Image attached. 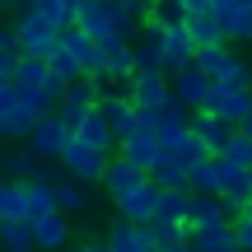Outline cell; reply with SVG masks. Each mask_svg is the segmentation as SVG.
Wrapping results in <instances>:
<instances>
[{"label": "cell", "instance_id": "obj_31", "mask_svg": "<svg viewBox=\"0 0 252 252\" xmlns=\"http://www.w3.org/2000/svg\"><path fill=\"white\" fill-rule=\"evenodd\" d=\"M187 201H191V191H163L159 187V210H154L150 224H187Z\"/></svg>", "mask_w": 252, "mask_h": 252}, {"label": "cell", "instance_id": "obj_19", "mask_svg": "<svg viewBox=\"0 0 252 252\" xmlns=\"http://www.w3.org/2000/svg\"><path fill=\"white\" fill-rule=\"evenodd\" d=\"M33 238H37V252H65L70 248V215L52 210V215L33 220Z\"/></svg>", "mask_w": 252, "mask_h": 252}, {"label": "cell", "instance_id": "obj_39", "mask_svg": "<svg viewBox=\"0 0 252 252\" xmlns=\"http://www.w3.org/2000/svg\"><path fill=\"white\" fill-rule=\"evenodd\" d=\"M154 24H163V28H182L187 24V5L182 0H154Z\"/></svg>", "mask_w": 252, "mask_h": 252}, {"label": "cell", "instance_id": "obj_11", "mask_svg": "<svg viewBox=\"0 0 252 252\" xmlns=\"http://www.w3.org/2000/svg\"><path fill=\"white\" fill-rule=\"evenodd\" d=\"M14 84L19 94H47V98H61V84H56V75H52V65L42 61V56H19V65H14Z\"/></svg>", "mask_w": 252, "mask_h": 252}, {"label": "cell", "instance_id": "obj_25", "mask_svg": "<svg viewBox=\"0 0 252 252\" xmlns=\"http://www.w3.org/2000/svg\"><path fill=\"white\" fill-rule=\"evenodd\" d=\"M145 178H150V173H145V168H135L131 159H122V154H117V159L108 163V173H103V187H108V196H122V191L140 187Z\"/></svg>", "mask_w": 252, "mask_h": 252}, {"label": "cell", "instance_id": "obj_3", "mask_svg": "<svg viewBox=\"0 0 252 252\" xmlns=\"http://www.w3.org/2000/svg\"><path fill=\"white\" fill-rule=\"evenodd\" d=\"M9 33H14V42H19V52L24 56H52L56 47H61V28L56 24H47L42 14H33L28 5H19V14H14V24H9Z\"/></svg>", "mask_w": 252, "mask_h": 252}, {"label": "cell", "instance_id": "obj_8", "mask_svg": "<svg viewBox=\"0 0 252 252\" xmlns=\"http://www.w3.org/2000/svg\"><path fill=\"white\" fill-rule=\"evenodd\" d=\"M206 112H215V117L229 122V126H243L252 117V89H248V84H215Z\"/></svg>", "mask_w": 252, "mask_h": 252}, {"label": "cell", "instance_id": "obj_21", "mask_svg": "<svg viewBox=\"0 0 252 252\" xmlns=\"http://www.w3.org/2000/svg\"><path fill=\"white\" fill-rule=\"evenodd\" d=\"M196 61V42H191V33H187V24L182 28H163V70H182V65H191Z\"/></svg>", "mask_w": 252, "mask_h": 252}, {"label": "cell", "instance_id": "obj_46", "mask_svg": "<svg viewBox=\"0 0 252 252\" xmlns=\"http://www.w3.org/2000/svg\"><path fill=\"white\" fill-rule=\"evenodd\" d=\"M19 5V0H0V14H5V9H14Z\"/></svg>", "mask_w": 252, "mask_h": 252}, {"label": "cell", "instance_id": "obj_45", "mask_svg": "<svg viewBox=\"0 0 252 252\" xmlns=\"http://www.w3.org/2000/svg\"><path fill=\"white\" fill-rule=\"evenodd\" d=\"M159 252H196V248H191V238H187V243H173V248H159Z\"/></svg>", "mask_w": 252, "mask_h": 252}, {"label": "cell", "instance_id": "obj_12", "mask_svg": "<svg viewBox=\"0 0 252 252\" xmlns=\"http://www.w3.org/2000/svg\"><path fill=\"white\" fill-rule=\"evenodd\" d=\"M61 47L70 52V61L80 65L84 80H103V47L94 42L89 33H80V28H65V33H61Z\"/></svg>", "mask_w": 252, "mask_h": 252}, {"label": "cell", "instance_id": "obj_20", "mask_svg": "<svg viewBox=\"0 0 252 252\" xmlns=\"http://www.w3.org/2000/svg\"><path fill=\"white\" fill-rule=\"evenodd\" d=\"M234 131H238V126L220 122L215 112H206V108H201V112H191V135L206 145V154H220V150L229 145V135H234Z\"/></svg>", "mask_w": 252, "mask_h": 252}, {"label": "cell", "instance_id": "obj_6", "mask_svg": "<svg viewBox=\"0 0 252 252\" xmlns=\"http://www.w3.org/2000/svg\"><path fill=\"white\" fill-rule=\"evenodd\" d=\"M98 103H103V84H98V80H75V84H65V94L56 98V117L75 131V122L89 117Z\"/></svg>", "mask_w": 252, "mask_h": 252}, {"label": "cell", "instance_id": "obj_13", "mask_svg": "<svg viewBox=\"0 0 252 252\" xmlns=\"http://www.w3.org/2000/svg\"><path fill=\"white\" fill-rule=\"evenodd\" d=\"M215 24L220 33H224V42H252V5H243V0H215Z\"/></svg>", "mask_w": 252, "mask_h": 252}, {"label": "cell", "instance_id": "obj_7", "mask_svg": "<svg viewBox=\"0 0 252 252\" xmlns=\"http://www.w3.org/2000/svg\"><path fill=\"white\" fill-rule=\"evenodd\" d=\"M108 154L103 150H94V145H80L70 135V145H65V154H61V168L70 173V178H80L84 187H94V182H103V173H108Z\"/></svg>", "mask_w": 252, "mask_h": 252}, {"label": "cell", "instance_id": "obj_1", "mask_svg": "<svg viewBox=\"0 0 252 252\" xmlns=\"http://www.w3.org/2000/svg\"><path fill=\"white\" fill-rule=\"evenodd\" d=\"M75 28L89 33L98 47H131L140 28L122 14L117 0H80V14H75Z\"/></svg>", "mask_w": 252, "mask_h": 252}, {"label": "cell", "instance_id": "obj_23", "mask_svg": "<svg viewBox=\"0 0 252 252\" xmlns=\"http://www.w3.org/2000/svg\"><path fill=\"white\" fill-rule=\"evenodd\" d=\"M70 135H75L80 145H94V150H103V154L117 145V135H112V126H108V117H103V108H94L89 117H80Z\"/></svg>", "mask_w": 252, "mask_h": 252}, {"label": "cell", "instance_id": "obj_44", "mask_svg": "<svg viewBox=\"0 0 252 252\" xmlns=\"http://www.w3.org/2000/svg\"><path fill=\"white\" fill-rule=\"evenodd\" d=\"M182 5H187V14H210L215 0H182Z\"/></svg>", "mask_w": 252, "mask_h": 252}, {"label": "cell", "instance_id": "obj_36", "mask_svg": "<svg viewBox=\"0 0 252 252\" xmlns=\"http://www.w3.org/2000/svg\"><path fill=\"white\" fill-rule=\"evenodd\" d=\"M19 42H14V33L9 28H0V84H9L14 80V65H19Z\"/></svg>", "mask_w": 252, "mask_h": 252}, {"label": "cell", "instance_id": "obj_33", "mask_svg": "<svg viewBox=\"0 0 252 252\" xmlns=\"http://www.w3.org/2000/svg\"><path fill=\"white\" fill-rule=\"evenodd\" d=\"M0 252H37L33 224H0Z\"/></svg>", "mask_w": 252, "mask_h": 252}, {"label": "cell", "instance_id": "obj_30", "mask_svg": "<svg viewBox=\"0 0 252 252\" xmlns=\"http://www.w3.org/2000/svg\"><path fill=\"white\" fill-rule=\"evenodd\" d=\"M215 220H229L224 196H191V201H187V229H196V224H215Z\"/></svg>", "mask_w": 252, "mask_h": 252}, {"label": "cell", "instance_id": "obj_22", "mask_svg": "<svg viewBox=\"0 0 252 252\" xmlns=\"http://www.w3.org/2000/svg\"><path fill=\"white\" fill-rule=\"evenodd\" d=\"M0 178H14V182H47V173H42V159L24 145V150H9L5 159H0Z\"/></svg>", "mask_w": 252, "mask_h": 252}, {"label": "cell", "instance_id": "obj_18", "mask_svg": "<svg viewBox=\"0 0 252 252\" xmlns=\"http://www.w3.org/2000/svg\"><path fill=\"white\" fill-rule=\"evenodd\" d=\"M122 159H131L135 168L154 173V168L163 163V145H159V135H154V131H135V135H126V140H122Z\"/></svg>", "mask_w": 252, "mask_h": 252}, {"label": "cell", "instance_id": "obj_42", "mask_svg": "<svg viewBox=\"0 0 252 252\" xmlns=\"http://www.w3.org/2000/svg\"><path fill=\"white\" fill-rule=\"evenodd\" d=\"M234 229H238V252H252V220L238 215V220H234Z\"/></svg>", "mask_w": 252, "mask_h": 252}, {"label": "cell", "instance_id": "obj_32", "mask_svg": "<svg viewBox=\"0 0 252 252\" xmlns=\"http://www.w3.org/2000/svg\"><path fill=\"white\" fill-rule=\"evenodd\" d=\"M187 33H191V42H196V47H220V42H224L215 14H187Z\"/></svg>", "mask_w": 252, "mask_h": 252}, {"label": "cell", "instance_id": "obj_51", "mask_svg": "<svg viewBox=\"0 0 252 252\" xmlns=\"http://www.w3.org/2000/svg\"><path fill=\"white\" fill-rule=\"evenodd\" d=\"M0 182H5V178H0Z\"/></svg>", "mask_w": 252, "mask_h": 252}, {"label": "cell", "instance_id": "obj_47", "mask_svg": "<svg viewBox=\"0 0 252 252\" xmlns=\"http://www.w3.org/2000/svg\"><path fill=\"white\" fill-rule=\"evenodd\" d=\"M238 215H243V220H252V201H248V206H243V210H238Z\"/></svg>", "mask_w": 252, "mask_h": 252}, {"label": "cell", "instance_id": "obj_41", "mask_svg": "<svg viewBox=\"0 0 252 252\" xmlns=\"http://www.w3.org/2000/svg\"><path fill=\"white\" fill-rule=\"evenodd\" d=\"M117 5H122V14L131 19L135 28H145V24H150V14H154V0H117Z\"/></svg>", "mask_w": 252, "mask_h": 252}, {"label": "cell", "instance_id": "obj_28", "mask_svg": "<svg viewBox=\"0 0 252 252\" xmlns=\"http://www.w3.org/2000/svg\"><path fill=\"white\" fill-rule=\"evenodd\" d=\"M33 14H42L47 24H56L65 33V28H75V14H80V0H24Z\"/></svg>", "mask_w": 252, "mask_h": 252}, {"label": "cell", "instance_id": "obj_4", "mask_svg": "<svg viewBox=\"0 0 252 252\" xmlns=\"http://www.w3.org/2000/svg\"><path fill=\"white\" fill-rule=\"evenodd\" d=\"M191 65H201L215 84H248V89H252V65H248V56L234 52L229 42H220V47H196V61H191Z\"/></svg>", "mask_w": 252, "mask_h": 252}, {"label": "cell", "instance_id": "obj_49", "mask_svg": "<svg viewBox=\"0 0 252 252\" xmlns=\"http://www.w3.org/2000/svg\"><path fill=\"white\" fill-rule=\"evenodd\" d=\"M243 5H252V0H243Z\"/></svg>", "mask_w": 252, "mask_h": 252}, {"label": "cell", "instance_id": "obj_43", "mask_svg": "<svg viewBox=\"0 0 252 252\" xmlns=\"http://www.w3.org/2000/svg\"><path fill=\"white\" fill-rule=\"evenodd\" d=\"M70 252H112V248H108V238H84V243H75Z\"/></svg>", "mask_w": 252, "mask_h": 252}, {"label": "cell", "instance_id": "obj_9", "mask_svg": "<svg viewBox=\"0 0 252 252\" xmlns=\"http://www.w3.org/2000/svg\"><path fill=\"white\" fill-rule=\"evenodd\" d=\"M168 84H173V98H178L187 112H201L210 103V89H215V80H210L201 65H182V70H173Z\"/></svg>", "mask_w": 252, "mask_h": 252}, {"label": "cell", "instance_id": "obj_35", "mask_svg": "<svg viewBox=\"0 0 252 252\" xmlns=\"http://www.w3.org/2000/svg\"><path fill=\"white\" fill-rule=\"evenodd\" d=\"M150 178L159 182L163 191H191V187H187V163H178V159H163Z\"/></svg>", "mask_w": 252, "mask_h": 252}, {"label": "cell", "instance_id": "obj_27", "mask_svg": "<svg viewBox=\"0 0 252 252\" xmlns=\"http://www.w3.org/2000/svg\"><path fill=\"white\" fill-rule=\"evenodd\" d=\"M135 80V52L131 47H103V84Z\"/></svg>", "mask_w": 252, "mask_h": 252}, {"label": "cell", "instance_id": "obj_16", "mask_svg": "<svg viewBox=\"0 0 252 252\" xmlns=\"http://www.w3.org/2000/svg\"><path fill=\"white\" fill-rule=\"evenodd\" d=\"M187 238H191V248H196V252H238V229H234V220L196 224V229H187Z\"/></svg>", "mask_w": 252, "mask_h": 252}, {"label": "cell", "instance_id": "obj_29", "mask_svg": "<svg viewBox=\"0 0 252 252\" xmlns=\"http://www.w3.org/2000/svg\"><path fill=\"white\" fill-rule=\"evenodd\" d=\"M108 248L112 252H150V238H145V224H131V220H117L108 229Z\"/></svg>", "mask_w": 252, "mask_h": 252}, {"label": "cell", "instance_id": "obj_38", "mask_svg": "<svg viewBox=\"0 0 252 252\" xmlns=\"http://www.w3.org/2000/svg\"><path fill=\"white\" fill-rule=\"evenodd\" d=\"M145 238H150V248L187 243V224H145Z\"/></svg>", "mask_w": 252, "mask_h": 252}, {"label": "cell", "instance_id": "obj_5", "mask_svg": "<svg viewBox=\"0 0 252 252\" xmlns=\"http://www.w3.org/2000/svg\"><path fill=\"white\" fill-rule=\"evenodd\" d=\"M24 145H28V150H33L42 163H61L65 145H70V126H65V122L52 112V117H42V122L33 126V131L24 135Z\"/></svg>", "mask_w": 252, "mask_h": 252}, {"label": "cell", "instance_id": "obj_24", "mask_svg": "<svg viewBox=\"0 0 252 252\" xmlns=\"http://www.w3.org/2000/svg\"><path fill=\"white\" fill-rule=\"evenodd\" d=\"M220 178H224V191H220V196H224V206L238 215V210L252 201V173H248V168H234V163L220 159Z\"/></svg>", "mask_w": 252, "mask_h": 252}, {"label": "cell", "instance_id": "obj_15", "mask_svg": "<svg viewBox=\"0 0 252 252\" xmlns=\"http://www.w3.org/2000/svg\"><path fill=\"white\" fill-rule=\"evenodd\" d=\"M131 52H135V75H154V70H163V24H145L140 28V37L131 42ZM168 75V70H163Z\"/></svg>", "mask_w": 252, "mask_h": 252}, {"label": "cell", "instance_id": "obj_37", "mask_svg": "<svg viewBox=\"0 0 252 252\" xmlns=\"http://www.w3.org/2000/svg\"><path fill=\"white\" fill-rule=\"evenodd\" d=\"M47 65H52V75H56V84H61V89H65V84H75V80H84L80 65L70 61V52H65V47H56V52L47 56Z\"/></svg>", "mask_w": 252, "mask_h": 252}, {"label": "cell", "instance_id": "obj_50", "mask_svg": "<svg viewBox=\"0 0 252 252\" xmlns=\"http://www.w3.org/2000/svg\"><path fill=\"white\" fill-rule=\"evenodd\" d=\"M150 252H159V248H150Z\"/></svg>", "mask_w": 252, "mask_h": 252}, {"label": "cell", "instance_id": "obj_40", "mask_svg": "<svg viewBox=\"0 0 252 252\" xmlns=\"http://www.w3.org/2000/svg\"><path fill=\"white\" fill-rule=\"evenodd\" d=\"M14 108H19V89L14 84H0V135L9 131V122H14Z\"/></svg>", "mask_w": 252, "mask_h": 252}, {"label": "cell", "instance_id": "obj_26", "mask_svg": "<svg viewBox=\"0 0 252 252\" xmlns=\"http://www.w3.org/2000/svg\"><path fill=\"white\" fill-rule=\"evenodd\" d=\"M187 187H191V196H220V191H224V178H220V159L215 154L201 159L196 168H187Z\"/></svg>", "mask_w": 252, "mask_h": 252}, {"label": "cell", "instance_id": "obj_48", "mask_svg": "<svg viewBox=\"0 0 252 252\" xmlns=\"http://www.w3.org/2000/svg\"><path fill=\"white\" fill-rule=\"evenodd\" d=\"M238 131H243V135H252V117H248V122H243V126H238Z\"/></svg>", "mask_w": 252, "mask_h": 252}, {"label": "cell", "instance_id": "obj_34", "mask_svg": "<svg viewBox=\"0 0 252 252\" xmlns=\"http://www.w3.org/2000/svg\"><path fill=\"white\" fill-rule=\"evenodd\" d=\"M215 159H224V163H234V168H248L252 173V135L234 131V135H229V145L215 154Z\"/></svg>", "mask_w": 252, "mask_h": 252}, {"label": "cell", "instance_id": "obj_2", "mask_svg": "<svg viewBox=\"0 0 252 252\" xmlns=\"http://www.w3.org/2000/svg\"><path fill=\"white\" fill-rule=\"evenodd\" d=\"M52 210H56L52 182H14V178L0 182V224H33Z\"/></svg>", "mask_w": 252, "mask_h": 252}, {"label": "cell", "instance_id": "obj_10", "mask_svg": "<svg viewBox=\"0 0 252 252\" xmlns=\"http://www.w3.org/2000/svg\"><path fill=\"white\" fill-rule=\"evenodd\" d=\"M112 210H117V220H131V224H150L154 210H159V182L145 178L140 187L122 191V196H112Z\"/></svg>", "mask_w": 252, "mask_h": 252}, {"label": "cell", "instance_id": "obj_14", "mask_svg": "<svg viewBox=\"0 0 252 252\" xmlns=\"http://www.w3.org/2000/svg\"><path fill=\"white\" fill-rule=\"evenodd\" d=\"M168 98H173V84H168V75H163V70L135 75V80H131V103L140 112H154V117H159V112L168 108Z\"/></svg>", "mask_w": 252, "mask_h": 252}, {"label": "cell", "instance_id": "obj_17", "mask_svg": "<svg viewBox=\"0 0 252 252\" xmlns=\"http://www.w3.org/2000/svg\"><path fill=\"white\" fill-rule=\"evenodd\" d=\"M47 182H52V196H56V210H61V215L89 210V187H84L80 178H70V173H47Z\"/></svg>", "mask_w": 252, "mask_h": 252}]
</instances>
